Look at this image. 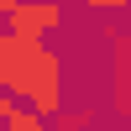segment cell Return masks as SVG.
<instances>
[{
    "mask_svg": "<svg viewBox=\"0 0 131 131\" xmlns=\"http://www.w3.org/2000/svg\"><path fill=\"white\" fill-rule=\"evenodd\" d=\"M0 89L26 100L42 115H58V105H63V63H58V52H47L42 42L16 37L0 52Z\"/></svg>",
    "mask_w": 131,
    "mask_h": 131,
    "instance_id": "1",
    "label": "cell"
},
{
    "mask_svg": "<svg viewBox=\"0 0 131 131\" xmlns=\"http://www.w3.org/2000/svg\"><path fill=\"white\" fill-rule=\"evenodd\" d=\"M5 26L16 31L21 42H42L47 31L63 26V5H58V0H10Z\"/></svg>",
    "mask_w": 131,
    "mask_h": 131,
    "instance_id": "2",
    "label": "cell"
},
{
    "mask_svg": "<svg viewBox=\"0 0 131 131\" xmlns=\"http://www.w3.org/2000/svg\"><path fill=\"white\" fill-rule=\"evenodd\" d=\"M84 126H89V110H73V115H52V131H84Z\"/></svg>",
    "mask_w": 131,
    "mask_h": 131,
    "instance_id": "3",
    "label": "cell"
},
{
    "mask_svg": "<svg viewBox=\"0 0 131 131\" xmlns=\"http://www.w3.org/2000/svg\"><path fill=\"white\" fill-rule=\"evenodd\" d=\"M89 10H131V0H84Z\"/></svg>",
    "mask_w": 131,
    "mask_h": 131,
    "instance_id": "4",
    "label": "cell"
},
{
    "mask_svg": "<svg viewBox=\"0 0 131 131\" xmlns=\"http://www.w3.org/2000/svg\"><path fill=\"white\" fill-rule=\"evenodd\" d=\"M10 42H16V31H10V26H5V21H0V52H5V47H10Z\"/></svg>",
    "mask_w": 131,
    "mask_h": 131,
    "instance_id": "5",
    "label": "cell"
},
{
    "mask_svg": "<svg viewBox=\"0 0 131 131\" xmlns=\"http://www.w3.org/2000/svg\"><path fill=\"white\" fill-rule=\"evenodd\" d=\"M5 10H10V0H0V21H5Z\"/></svg>",
    "mask_w": 131,
    "mask_h": 131,
    "instance_id": "6",
    "label": "cell"
},
{
    "mask_svg": "<svg viewBox=\"0 0 131 131\" xmlns=\"http://www.w3.org/2000/svg\"><path fill=\"white\" fill-rule=\"evenodd\" d=\"M58 5H68V0H58Z\"/></svg>",
    "mask_w": 131,
    "mask_h": 131,
    "instance_id": "7",
    "label": "cell"
}]
</instances>
